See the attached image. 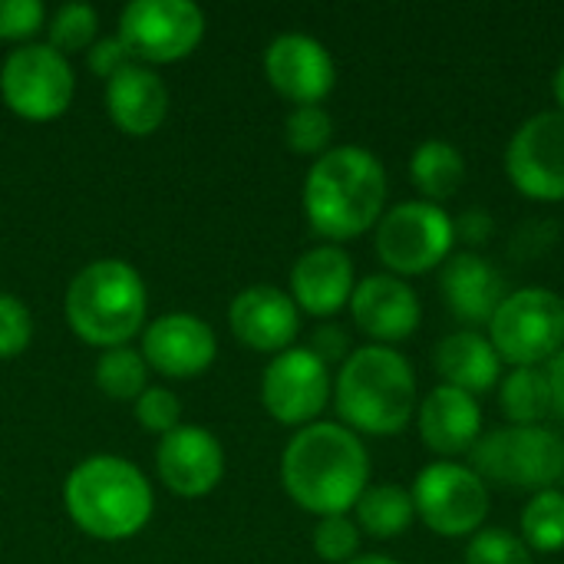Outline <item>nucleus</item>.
Listing matches in <instances>:
<instances>
[{
  "mask_svg": "<svg viewBox=\"0 0 564 564\" xmlns=\"http://www.w3.org/2000/svg\"><path fill=\"white\" fill-rule=\"evenodd\" d=\"M473 469L489 486L545 492L564 479V440L549 426H502L476 443Z\"/></svg>",
  "mask_w": 564,
  "mask_h": 564,
  "instance_id": "423d86ee",
  "label": "nucleus"
},
{
  "mask_svg": "<svg viewBox=\"0 0 564 564\" xmlns=\"http://www.w3.org/2000/svg\"><path fill=\"white\" fill-rule=\"evenodd\" d=\"M334 397L330 367L311 347H291L264 367L261 403L281 426H311Z\"/></svg>",
  "mask_w": 564,
  "mask_h": 564,
  "instance_id": "f8f14e48",
  "label": "nucleus"
},
{
  "mask_svg": "<svg viewBox=\"0 0 564 564\" xmlns=\"http://www.w3.org/2000/svg\"><path fill=\"white\" fill-rule=\"evenodd\" d=\"M311 350L330 367V364H344L350 357V337L340 324H321L311 337Z\"/></svg>",
  "mask_w": 564,
  "mask_h": 564,
  "instance_id": "4c0bfd02",
  "label": "nucleus"
},
{
  "mask_svg": "<svg viewBox=\"0 0 564 564\" xmlns=\"http://www.w3.org/2000/svg\"><path fill=\"white\" fill-rule=\"evenodd\" d=\"M132 406H135V420L145 433L169 436L172 430L182 426V400L169 387H145Z\"/></svg>",
  "mask_w": 564,
  "mask_h": 564,
  "instance_id": "473e14b6",
  "label": "nucleus"
},
{
  "mask_svg": "<svg viewBox=\"0 0 564 564\" xmlns=\"http://www.w3.org/2000/svg\"><path fill=\"white\" fill-rule=\"evenodd\" d=\"M456 228L443 205L433 202H400L383 212L373 228V248L383 261L387 274L397 278H420L443 268L453 254Z\"/></svg>",
  "mask_w": 564,
  "mask_h": 564,
  "instance_id": "0eeeda50",
  "label": "nucleus"
},
{
  "mask_svg": "<svg viewBox=\"0 0 564 564\" xmlns=\"http://www.w3.org/2000/svg\"><path fill=\"white\" fill-rule=\"evenodd\" d=\"M413 509L416 519L443 539H473L486 529L489 519V486L473 466L456 459H436L420 469L413 479Z\"/></svg>",
  "mask_w": 564,
  "mask_h": 564,
  "instance_id": "1a4fd4ad",
  "label": "nucleus"
},
{
  "mask_svg": "<svg viewBox=\"0 0 564 564\" xmlns=\"http://www.w3.org/2000/svg\"><path fill=\"white\" fill-rule=\"evenodd\" d=\"M489 344L502 364L545 367L564 350V297L552 288L509 291L489 321Z\"/></svg>",
  "mask_w": 564,
  "mask_h": 564,
  "instance_id": "6e6552de",
  "label": "nucleus"
},
{
  "mask_svg": "<svg viewBox=\"0 0 564 564\" xmlns=\"http://www.w3.org/2000/svg\"><path fill=\"white\" fill-rule=\"evenodd\" d=\"M410 178H413L416 192L423 195V202L440 205L459 192V185L466 178V159L453 142L426 139L410 155Z\"/></svg>",
  "mask_w": 564,
  "mask_h": 564,
  "instance_id": "b1692460",
  "label": "nucleus"
},
{
  "mask_svg": "<svg viewBox=\"0 0 564 564\" xmlns=\"http://www.w3.org/2000/svg\"><path fill=\"white\" fill-rule=\"evenodd\" d=\"M46 7L40 0H0V40L30 43L40 30H46Z\"/></svg>",
  "mask_w": 564,
  "mask_h": 564,
  "instance_id": "f704fd0d",
  "label": "nucleus"
},
{
  "mask_svg": "<svg viewBox=\"0 0 564 564\" xmlns=\"http://www.w3.org/2000/svg\"><path fill=\"white\" fill-rule=\"evenodd\" d=\"M76 96V73L69 56L50 43H23L7 53L0 66V99L26 122L59 119Z\"/></svg>",
  "mask_w": 564,
  "mask_h": 564,
  "instance_id": "9d476101",
  "label": "nucleus"
},
{
  "mask_svg": "<svg viewBox=\"0 0 564 564\" xmlns=\"http://www.w3.org/2000/svg\"><path fill=\"white\" fill-rule=\"evenodd\" d=\"M334 406L357 436H397L420 406L413 364L397 347L367 344L350 350L334 380Z\"/></svg>",
  "mask_w": 564,
  "mask_h": 564,
  "instance_id": "7ed1b4c3",
  "label": "nucleus"
},
{
  "mask_svg": "<svg viewBox=\"0 0 564 564\" xmlns=\"http://www.w3.org/2000/svg\"><path fill=\"white\" fill-rule=\"evenodd\" d=\"M96 387L102 397L116 403H135L142 390L149 387V364L132 347H112L102 350L96 360Z\"/></svg>",
  "mask_w": 564,
  "mask_h": 564,
  "instance_id": "cd10ccee",
  "label": "nucleus"
},
{
  "mask_svg": "<svg viewBox=\"0 0 564 564\" xmlns=\"http://www.w3.org/2000/svg\"><path fill=\"white\" fill-rule=\"evenodd\" d=\"M436 373L446 387H456L469 397L489 393L502 380V360L486 334L479 330H456L440 340L433 354Z\"/></svg>",
  "mask_w": 564,
  "mask_h": 564,
  "instance_id": "5701e85b",
  "label": "nucleus"
},
{
  "mask_svg": "<svg viewBox=\"0 0 564 564\" xmlns=\"http://www.w3.org/2000/svg\"><path fill=\"white\" fill-rule=\"evenodd\" d=\"M499 403L512 426H542L552 416L545 367H512L499 380Z\"/></svg>",
  "mask_w": 564,
  "mask_h": 564,
  "instance_id": "a878e982",
  "label": "nucleus"
},
{
  "mask_svg": "<svg viewBox=\"0 0 564 564\" xmlns=\"http://www.w3.org/2000/svg\"><path fill=\"white\" fill-rule=\"evenodd\" d=\"M33 340V314L30 307L0 291V360H13L20 357Z\"/></svg>",
  "mask_w": 564,
  "mask_h": 564,
  "instance_id": "72a5a7b5",
  "label": "nucleus"
},
{
  "mask_svg": "<svg viewBox=\"0 0 564 564\" xmlns=\"http://www.w3.org/2000/svg\"><path fill=\"white\" fill-rule=\"evenodd\" d=\"M281 486L288 499L317 516H347L370 486L364 440L344 423L301 426L281 453Z\"/></svg>",
  "mask_w": 564,
  "mask_h": 564,
  "instance_id": "f257e3e1",
  "label": "nucleus"
},
{
  "mask_svg": "<svg viewBox=\"0 0 564 564\" xmlns=\"http://www.w3.org/2000/svg\"><path fill=\"white\" fill-rule=\"evenodd\" d=\"M466 564H535L529 545L506 529H482L466 545Z\"/></svg>",
  "mask_w": 564,
  "mask_h": 564,
  "instance_id": "2f4dec72",
  "label": "nucleus"
},
{
  "mask_svg": "<svg viewBox=\"0 0 564 564\" xmlns=\"http://www.w3.org/2000/svg\"><path fill=\"white\" fill-rule=\"evenodd\" d=\"M506 175L532 202H564V112H535L516 129L506 145Z\"/></svg>",
  "mask_w": 564,
  "mask_h": 564,
  "instance_id": "ddd939ff",
  "label": "nucleus"
},
{
  "mask_svg": "<svg viewBox=\"0 0 564 564\" xmlns=\"http://www.w3.org/2000/svg\"><path fill=\"white\" fill-rule=\"evenodd\" d=\"M383 162L364 145H330L307 169L301 205L314 235L327 245L354 241L377 228L387 212Z\"/></svg>",
  "mask_w": 564,
  "mask_h": 564,
  "instance_id": "f03ea898",
  "label": "nucleus"
},
{
  "mask_svg": "<svg viewBox=\"0 0 564 564\" xmlns=\"http://www.w3.org/2000/svg\"><path fill=\"white\" fill-rule=\"evenodd\" d=\"M357 288L354 261L340 245H314L291 268V301L301 314L334 317L350 304Z\"/></svg>",
  "mask_w": 564,
  "mask_h": 564,
  "instance_id": "6ab92c4d",
  "label": "nucleus"
},
{
  "mask_svg": "<svg viewBox=\"0 0 564 564\" xmlns=\"http://www.w3.org/2000/svg\"><path fill=\"white\" fill-rule=\"evenodd\" d=\"M149 370L169 380H195L212 370L218 357V337L208 321L198 314L172 311L155 317L142 330V350Z\"/></svg>",
  "mask_w": 564,
  "mask_h": 564,
  "instance_id": "2eb2a0df",
  "label": "nucleus"
},
{
  "mask_svg": "<svg viewBox=\"0 0 564 564\" xmlns=\"http://www.w3.org/2000/svg\"><path fill=\"white\" fill-rule=\"evenodd\" d=\"M453 228H456V238L469 245V251L489 245L492 235H496V221H492V215H489L486 208H469V212H463V215L453 221Z\"/></svg>",
  "mask_w": 564,
  "mask_h": 564,
  "instance_id": "58836bf2",
  "label": "nucleus"
},
{
  "mask_svg": "<svg viewBox=\"0 0 564 564\" xmlns=\"http://www.w3.org/2000/svg\"><path fill=\"white\" fill-rule=\"evenodd\" d=\"M102 102L119 132L145 139L159 132L169 116V86L152 66L132 63L106 83Z\"/></svg>",
  "mask_w": 564,
  "mask_h": 564,
  "instance_id": "4be33fe9",
  "label": "nucleus"
},
{
  "mask_svg": "<svg viewBox=\"0 0 564 564\" xmlns=\"http://www.w3.org/2000/svg\"><path fill=\"white\" fill-rule=\"evenodd\" d=\"M555 238H558V228L552 221H529L512 235V254L532 261V258L545 254L555 245Z\"/></svg>",
  "mask_w": 564,
  "mask_h": 564,
  "instance_id": "e433bc0d",
  "label": "nucleus"
},
{
  "mask_svg": "<svg viewBox=\"0 0 564 564\" xmlns=\"http://www.w3.org/2000/svg\"><path fill=\"white\" fill-rule=\"evenodd\" d=\"M347 307H350L357 330L380 347H393L413 337L423 321V304L416 291L410 288V281L387 274V271L367 274L364 281H357Z\"/></svg>",
  "mask_w": 564,
  "mask_h": 564,
  "instance_id": "dca6fc26",
  "label": "nucleus"
},
{
  "mask_svg": "<svg viewBox=\"0 0 564 564\" xmlns=\"http://www.w3.org/2000/svg\"><path fill=\"white\" fill-rule=\"evenodd\" d=\"M334 119L324 106H294L284 119V142L297 155L321 159L330 149Z\"/></svg>",
  "mask_w": 564,
  "mask_h": 564,
  "instance_id": "c756f323",
  "label": "nucleus"
},
{
  "mask_svg": "<svg viewBox=\"0 0 564 564\" xmlns=\"http://www.w3.org/2000/svg\"><path fill=\"white\" fill-rule=\"evenodd\" d=\"M360 539L364 532L357 529L350 516H327V519H317L311 545L324 562L347 564L360 555Z\"/></svg>",
  "mask_w": 564,
  "mask_h": 564,
  "instance_id": "7c9ffc66",
  "label": "nucleus"
},
{
  "mask_svg": "<svg viewBox=\"0 0 564 564\" xmlns=\"http://www.w3.org/2000/svg\"><path fill=\"white\" fill-rule=\"evenodd\" d=\"M228 327L254 354H284L301 334V311L288 291L274 284H251L228 304Z\"/></svg>",
  "mask_w": 564,
  "mask_h": 564,
  "instance_id": "a211bd4d",
  "label": "nucleus"
},
{
  "mask_svg": "<svg viewBox=\"0 0 564 564\" xmlns=\"http://www.w3.org/2000/svg\"><path fill=\"white\" fill-rule=\"evenodd\" d=\"M63 311L69 330L83 344L99 350L129 347V340L145 327L149 291L129 261L99 258L73 274Z\"/></svg>",
  "mask_w": 564,
  "mask_h": 564,
  "instance_id": "39448f33",
  "label": "nucleus"
},
{
  "mask_svg": "<svg viewBox=\"0 0 564 564\" xmlns=\"http://www.w3.org/2000/svg\"><path fill=\"white\" fill-rule=\"evenodd\" d=\"M155 473L169 492L182 499H202L225 479V449L215 433L182 423L159 440Z\"/></svg>",
  "mask_w": 564,
  "mask_h": 564,
  "instance_id": "f3484780",
  "label": "nucleus"
},
{
  "mask_svg": "<svg viewBox=\"0 0 564 564\" xmlns=\"http://www.w3.org/2000/svg\"><path fill=\"white\" fill-rule=\"evenodd\" d=\"M416 426L423 446L436 459L469 456L482 440V406L476 397L456 387H433L416 406Z\"/></svg>",
  "mask_w": 564,
  "mask_h": 564,
  "instance_id": "aec40b11",
  "label": "nucleus"
},
{
  "mask_svg": "<svg viewBox=\"0 0 564 564\" xmlns=\"http://www.w3.org/2000/svg\"><path fill=\"white\" fill-rule=\"evenodd\" d=\"M440 288H443V301L453 311V317L469 324V330L489 327L492 314L499 311L502 297L509 294L499 268L489 258H482L479 251L449 254V261L443 264V274H440Z\"/></svg>",
  "mask_w": 564,
  "mask_h": 564,
  "instance_id": "412c9836",
  "label": "nucleus"
},
{
  "mask_svg": "<svg viewBox=\"0 0 564 564\" xmlns=\"http://www.w3.org/2000/svg\"><path fill=\"white\" fill-rule=\"evenodd\" d=\"M86 63H89V73H96L99 79H112L116 73H122L126 66L135 63V56L129 53V46L119 40V33L112 36H99L89 50H86Z\"/></svg>",
  "mask_w": 564,
  "mask_h": 564,
  "instance_id": "c9c22d12",
  "label": "nucleus"
},
{
  "mask_svg": "<svg viewBox=\"0 0 564 564\" xmlns=\"http://www.w3.org/2000/svg\"><path fill=\"white\" fill-rule=\"evenodd\" d=\"M46 36H50L46 43L63 56L89 50L99 40V10L83 0H69L56 7L53 17L46 20Z\"/></svg>",
  "mask_w": 564,
  "mask_h": 564,
  "instance_id": "c85d7f7f",
  "label": "nucleus"
},
{
  "mask_svg": "<svg viewBox=\"0 0 564 564\" xmlns=\"http://www.w3.org/2000/svg\"><path fill=\"white\" fill-rule=\"evenodd\" d=\"M522 529V542L529 545V552L535 555H552L564 549V492L562 489H545L535 492L519 519Z\"/></svg>",
  "mask_w": 564,
  "mask_h": 564,
  "instance_id": "bb28decb",
  "label": "nucleus"
},
{
  "mask_svg": "<svg viewBox=\"0 0 564 564\" xmlns=\"http://www.w3.org/2000/svg\"><path fill=\"white\" fill-rule=\"evenodd\" d=\"M552 93H555V102H558V112H564V63L558 66L555 79H552Z\"/></svg>",
  "mask_w": 564,
  "mask_h": 564,
  "instance_id": "a19ab883",
  "label": "nucleus"
},
{
  "mask_svg": "<svg viewBox=\"0 0 564 564\" xmlns=\"http://www.w3.org/2000/svg\"><path fill=\"white\" fill-rule=\"evenodd\" d=\"M545 377H549V390H552V416H558L564 423V350L545 364Z\"/></svg>",
  "mask_w": 564,
  "mask_h": 564,
  "instance_id": "ea45409f",
  "label": "nucleus"
},
{
  "mask_svg": "<svg viewBox=\"0 0 564 564\" xmlns=\"http://www.w3.org/2000/svg\"><path fill=\"white\" fill-rule=\"evenodd\" d=\"M116 33L135 63L155 69L198 50L205 40V10L192 0H132L122 7Z\"/></svg>",
  "mask_w": 564,
  "mask_h": 564,
  "instance_id": "9b49d317",
  "label": "nucleus"
},
{
  "mask_svg": "<svg viewBox=\"0 0 564 564\" xmlns=\"http://www.w3.org/2000/svg\"><path fill=\"white\" fill-rule=\"evenodd\" d=\"M264 76L278 96L294 106H321L334 83L337 66L330 50L311 33H281L264 50Z\"/></svg>",
  "mask_w": 564,
  "mask_h": 564,
  "instance_id": "4468645a",
  "label": "nucleus"
},
{
  "mask_svg": "<svg viewBox=\"0 0 564 564\" xmlns=\"http://www.w3.org/2000/svg\"><path fill=\"white\" fill-rule=\"evenodd\" d=\"M416 519L413 509V496L410 489L397 486V482H380V486H367L364 496L354 506V522L364 535L370 539H397L403 535Z\"/></svg>",
  "mask_w": 564,
  "mask_h": 564,
  "instance_id": "393cba45",
  "label": "nucleus"
},
{
  "mask_svg": "<svg viewBox=\"0 0 564 564\" xmlns=\"http://www.w3.org/2000/svg\"><path fill=\"white\" fill-rule=\"evenodd\" d=\"M69 522L96 542H126L139 535L155 512L149 476L122 456H89L63 482Z\"/></svg>",
  "mask_w": 564,
  "mask_h": 564,
  "instance_id": "20e7f679",
  "label": "nucleus"
},
{
  "mask_svg": "<svg viewBox=\"0 0 564 564\" xmlns=\"http://www.w3.org/2000/svg\"><path fill=\"white\" fill-rule=\"evenodd\" d=\"M347 564H400V562H393V558H387V555H357L354 562H347Z\"/></svg>",
  "mask_w": 564,
  "mask_h": 564,
  "instance_id": "79ce46f5",
  "label": "nucleus"
}]
</instances>
